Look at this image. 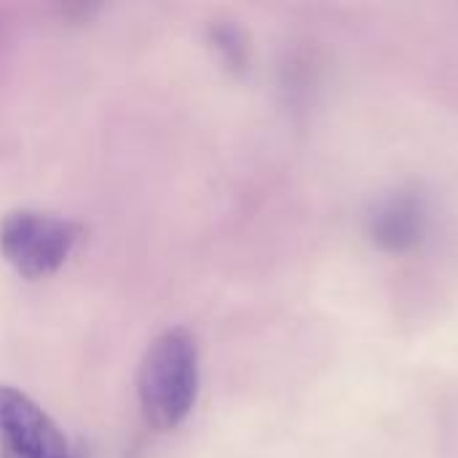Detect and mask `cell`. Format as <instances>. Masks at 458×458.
<instances>
[{"label": "cell", "mask_w": 458, "mask_h": 458, "mask_svg": "<svg viewBox=\"0 0 458 458\" xmlns=\"http://www.w3.org/2000/svg\"><path fill=\"white\" fill-rule=\"evenodd\" d=\"M199 397V346L191 330L166 327L150 341L137 370L142 419L156 432L177 429Z\"/></svg>", "instance_id": "6da1fadb"}, {"label": "cell", "mask_w": 458, "mask_h": 458, "mask_svg": "<svg viewBox=\"0 0 458 458\" xmlns=\"http://www.w3.org/2000/svg\"><path fill=\"white\" fill-rule=\"evenodd\" d=\"M0 458H72L56 421L13 386H0Z\"/></svg>", "instance_id": "3957f363"}, {"label": "cell", "mask_w": 458, "mask_h": 458, "mask_svg": "<svg viewBox=\"0 0 458 458\" xmlns=\"http://www.w3.org/2000/svg\"><path fill=\"white\" fill-rule=\"evenodd\" d=\"M209 46L223 62V67L233 75H244L250 70V38L244 30L228 19L209 24Z\"/></svg>", "instance_id": "5b68a950"}, {"label": "cell", "mask_w": 458, "mask_h": 458, "mask_svg": "<svg viewBox=\"0 0 458 458\" xmlns=\"http://www.w3.org/2000/svg\"><path fill=\"white\" fill-rule=\"evenodd\" d=\"M81 225L40 209H13L0 220V255L27 282L56 274L72 255Z\"/></svg>", "instance_id": "7a4b0ae2"}, {"label": "cell", "mask_w": 458, "mask_h": 458, "mask_svg": "<svg viewBox=\"0 0 458 458\" xmlns=\"http://www.w3.org/2000/svg\"><path fill=\"white\" fill-rule=\"evenodd\" d=\"M427 215L424 204L413 193H392L381 201L370 217V239L378 250L389 255H405L416 250L424 239Z\"/></svg>", "instance_id": "277c9868"}]
</instances>
